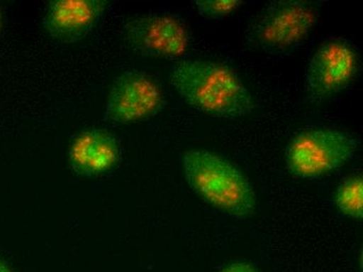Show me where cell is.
<instances>
[{
	"label": "cell",
	"mask_w": 363,
	"mask_h": 272,
	"mask_svg": "<svg viewBox=\"0 0 363 272\" xmlns=\"http://www.w3.org/2000/svg\"><path fill=\"white\" fill-rule=\"evenodd\" d=\"M108 6L105 0H52L44 14V28L52 39L77 43L96 28Z\"/></svg>",
	"instance_id": "8"
},
{
	"label": "cell",
	"mask_w": 363,
	"mask_h": 272,
	"mask_svg": "<svg viewBox=\"0 0 363 272\" xmlns=\"http://www.w3.org/2000/svg\"><path fill=\"white\" fill-rule=\"evenodd\" d=\"M183 169L189 187L212 207L238 218L255 213L253 185L225 157L207 150H190L183 157Z\"/></svg>",
	"instance_id": "2"
},
{
	"label": "cell",
	"mask_w": 363,
	"mask_h": 272,
	"mask_svg": "<svg viewBox=\"0 0 363 272\" xmlns=\"http://www.w3.org/2000/svg\"><path fill=\"white\" fill-rule=\"evenodd\" d=\"M219 272H258L249 263L245 262H235L227 265V266L221 268Z\"/></svg>",
	"instance_id": "12"
},
{
	"label": "cell",
	"mask_w": 363,
	"mask_h": 272,
	"mask_svg": "<svg viewBox=\"0 0 363 272\" xmlns=\"http://www.w3.org/2000/svg\"><path fill=\"white\" fill-rule=\"evenodd\" d=\"M169 82L186 105L207 116L241 119L256 108L238 75L218 62L184 60L172 66Z\"/></svg>",
	"instance_id": "1"
},
{
	"label": "cell",
	"mask_w": 363,
	"mask_h": 272,
	"mask_svg": "<svg viewBox=\"0 0 363 272\" xmlns=\"http://www.w3.org/2000/svg\"><path fill=\"white\" fill-rule=\"evenodd\" d=\"M316 20L318 10L308 2L274 1L259 19L255 35L264 52L283 54L306 40Z\"/></svg>",
	"instance_id": "5"
},
{
	"label": "cell",
	"mask_w": 363,
	"mask_h": 272,
	"mask_svg": "<svg viewBox=\"0 0 363 272\" xmlns=\"http://www.w3.org/2000/svg\"><path fill=\"white\" fill-rule=\"evenodd\" d=\"M241 0H196L199 14L208 19H220L230 16L240 8Z\"/></svg>",
	"instance_id": "11"
},
{
	"label": "cell",
	"mask_w": 363,
	"mask_h": 272,
	"mask_svg": "<svg viewBox=\"0 0 363 272\" xmlns=\"http://www.w3.org/2000/svg\"><path fill=\"white\" fill-rule=\"evenodd\" d=\"M0 272H11L6 263L2 262V261H0Z\"/></svg>",
	"instance_id": "13"
},
{
	"label": "cell",
	"mask_w": 363,
	"mask_h": 272,
	"mask_svg": "<svg viewBox=\"0 0 363 272\" xmlns=\"http://www.w3.org/2000/svg\"><path fill=\"white\" fill-rule=\"evenodd\" d=\"M358 147L355 137L340 130H305L292 137L287 145V169L291 175L302 179L330 175L347 165Z\"/></svg>",
	"instance_id": "3"
},
{
	"label": "cell",
	"mask_w": 363,
	"mask_h": 272,
	"mask_svg": "<svg viewBox=\"0 0 363 272\" xmlns=\"http://www.w3.org/2000/svg\"><path fill=\"white\" fill-rule=\"evenodd\" d=\"M2 26V18H1V13H0V31H1Z\"/></svg>",
	"instance_id": "14"
},
{
	"label": "cell",
	"mask_w": 363,
	"mask_h": 272,
	"mask_svg": "<svg viewBox=\"0 0 363 272\" xmlns=\"http://www.w3.org/2000/svg\"><path fill=\"white\" fill-rule=\"evenodd\" d=\"M358 55L351 44L333 40L323 44L310 60L306 90L310 102L320 105L347 88L358 74Z\"/></svg>",
	"instance_id": "6"
},
{
	"label": "cell",
	"mask_w": 363,
	"mask_h": 272,
	"mask_svg": "<svg viewBox=\"0 0 363 272\" xmlns=\"http://www.w3.org/2000/svg\"><path fill=\"white\" fill-rule=\"evenodd\" d=\"M334 201L340 213L362 222L363 217V178L355 175L345 179L336 187Z\"/></svg>",
	"instance_id": "10"
},
{
	"label": "cell",
	"mask_w": 363,
	"mask_h": 272,
	"mask_svg": "<svg viewBox=\"0 0 363 272\" xmlns=\"http://www.w3.org/2000/svg\"><path fill=\"white\" fill-rule=\"evenodd\" d=\"M125 44L133 53L147 58L176 60L189 48L187 28L180 19L168 15H146L125 24Z\"/></svg>",
	"instance_id": "7"
},
{
	"label": "cell",
	"mask_w": 363,
	"mask_h": 272,
	"mask_svg": "<svg viewBox=\"0 0 363 272\" xmlns=\"http://www.w3.org/2000/svg\"><path fill=\"white\" fill-rule=\"evenodd\" d=\"M121 157L118 141L108 132L85 130L74 134L68 147V161L75 174L99 176L109 172Z\"/></svg>",
	"instance_id": "9"
},
{
	"label": "cell",
	"mask_w": 363,
	"mask_h": 272,
	"mask_svg": "<svg viewBox=\"0 0 363 272\" xmlns=\"http://www.w3.org/2000/svg\"><path fill=\"white\" fill-rule=\"evenodd\" d=\"M165 104L156 78L141 70H128L113 81L104 119L115 125H130L156 116Z\"/></svg>",
	"instance_id": "4"
}]
</instances>
